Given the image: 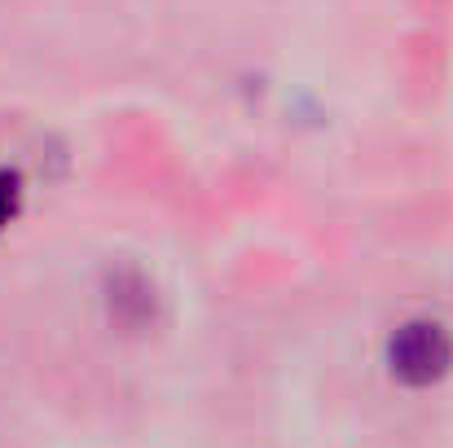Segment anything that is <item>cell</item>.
I'll list each match as a JSON object with an SVG mask.
<instances>
[{"instance_id":"obj_1","label":"cell","mask_w":453,"mask_h":448,"mask_svg":"<svg viewBox=\"0 0 453 448\" xmlns=\"http://www.w3.org/2000/svg\"><path fill=\"white\" fill-rule=\"evenodd\" d=\"M383 361L401 387H436L453 369V338L441 321L414 316V321L392 330Z\"/></svg>"},{"instance_id":"obj_2","label":"cell","mask_w":453,"mask_h":448,"mask_svg":"<svg viewBox=\"0 0 453 448\" xmlns=\"http://www.w3.org/2000/svg\"><path fill=\"white\" fill-rule=\"evenodd\" d=\"M18 207H22V180L18 171H0V229L18 216Z\"/></svg>"}]
</instances>
